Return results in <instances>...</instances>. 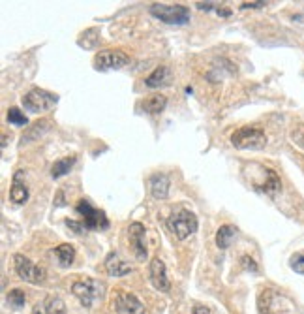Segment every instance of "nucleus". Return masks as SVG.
<instances>
[{
  "instance_id": "f257e3e1",
  "label": "nucleus",
  "mask_w": 304,
  "mask_h": 314,
  "mask_svg": "<svg viewBox=\"0 0 304 314\" xmlns=\"http://www.w3.org/2000/svg\"><path fill=\"white\" fill-rule=\"evenodd\" d=\"M259 310L261 314H299L293 299L278 290H263L261 292Z\"/></svg>"
},
{
  "instance_id": "f03ea898",
  "label": "nucleus",
  "mask_w": 304,
  "mask_h": 314,
  "mask_svg": "<svg viewBox=\"0 0 304 314\" xmlns=\"http://www.w3.org/2000/svg\"><path fill=\"white\" fill-rule=\"evenodd\" d=\"M231 143L235 149H263L267 145V136L257 126H244L231 134Z\"/></svg>"
},
{
  "instance_id": "7ed1b4c3",
  "label": "nucleus",
  "mask_w": 304,
  "mask_h": 314,
  "mask_svg": "<svg viewBox=\"0 0 304 314\" xmlns=\"http://www.w3.org/2000/svg\"><path fill=\"white\" fill-rule=\"evenodd\" d=\"M71 293L81 301L83 307L90 309L94 301L103 295V284L96 279H79L71 284Z\"/></svg>"
},
{
  "instance_id": "20e7f679",
  "label": "nucleus",
  "mask_w": 304,
  "mask_h": 314,
  "mask_svg": "<svg viewBox=\"0 0 304 314\" xmlns=\"http://www.w3.org/2000/svg\"><path fill=\"white\" fill-rule=\"evenodd\" d=\"M167 228L175 233L177 239L184 241L192 233L197 232V216L190 211L180 209L179 213H173L167 218Z\"/></svg>"
},
{
  "instance_id": "39448f33",
  "label": "nucleus",
  "mask_w": 304,
  "mask_h": 314,
  "mask_svg": "<svg viewBox=\"0 0 304 314\" xmlns=\"http://www.w3.org/2000/svg\"><path fill=\"white\" fill-rule=\"evenodd\" d=\"M150 13L167 25H186L190 21V10L182 4H152Z\"/></svg>"
},
{
  "instance_id": "423d86ee",
  "label": "nucleus",
  "mask_w": 304,
  "mask_h": 314,
  "mask_svg": "<svg viewBox=\"0 0 304 314\" xmlns=\"http://www.w3.org/2000/svg\"><path fill=\"white\" fill-rule=\"evenodd\" d=\"M75 209L83 216V230H107L109 228V220L105 213L100 209H94L88 199H79Z\"/></svg>"
},
{
  "instance_id": "0eeeda50",
  "label": "nucleus",
  "mask_w": 304,
  "mask_h": 314,
  "mask_svg": "<svg viewBox=\"0 0 304 314\" xmlns=\"http://www.w3.org/2000/svg\"><path fill=\"white\" fill-rule=\"evenodd\" d=\"M13 265H15V273L23 281L30 282V284H44L45 282L47 273H45L44 267L36 265L28 258H25L23 254H15L13 256Z\"/></svg>"
},
{
  "instance_id": "6e6552de",
  "label": "nucleus",
  "mask_w": 304,
  "mask_h": 314,
  "mask_svg": "<svg viewBox=\"0 0 304 314\" xmlns=\"http://www.w3.org/2000/svg\"><path fill=\"white\" fill-rule=\"evenodd\" d=\"M56 100H59L56 94L47 93L44 88H32L23 96V105H25V109L32 111V113H40V111L53 107L56 104Z\"/></svg>"
},
{
  "instance_id": "1a4fd4ad",
  "label": "nucleus",
  "mask_w": 304,
  "mask_h": 314,
  "mask_svg": "<svg viewBox=\"0 0 304 314\" xmlns=\"http://www.w3.org/2000/svg\"><path fill=\"white\" fill-rule=\"evenodd\" d=\"M128 62H130V57L126 55L124 51L119 49L100 51L98 55L94 57V68L96 70H119V68L126 66Z\"/></svg>"
},
{
  "instance_id": "9d476101",
  "label": "nucleus",
  "mask_w": 304,
  "mask_h": 314,
  "mask_svg": "<svg viewBox=\"0 0 304 314\" xmlns=\"http://www.w3.org/2000/svg\"><path fill=\"white\" fill-rule=\"evenodd\" d=\"M113 309L117 314H145V307L139 299L130 292L119 290L113 298Z\"/></svg>"
},
{
  "instance_id": "9b49d317",
  "label": "nucleus",
  "mask_w": 304,
  "mask_h": 314,
  "mask_svg": "<svg viewBox=\"0 0 304 314\" xmlns=\"http://www.w3.org/2000/svg\"><path fill=\"white\" fill-rule=\"evenodd\" d=\"M128 237H130V243L134 250H136V256L139 260L147 258V241H145V226L141 222H131L130 228H128Z\"/></svg>"
},
{
  "instance_id": "f8f14e48",
  "label": "nucleus",
  "mask_w": 304,
  "mask_h": 314,
  "mask_svg": "<svg viewBox=\"0 0 304 314\" xmlns=\"http://www.w3.org/2000/svg\"><path fill=\"white\" fill-rule=\"evenodd\" d=\"M150 282L152 286L160 290V292H169L171 290V282L167 279V269L160 258H154L150 262Z\"/></svg>"
},
{
  "instance_id": "ddd939ff",
  "label": "nucleus",
  "mask_w": 304,
  "mask_h": 314,
  "mask_svg": "<svg viewBox=\"0 0 304 314\" xmlns=\"http://www.w3.org/2000/svg\"><path fill=\"white\" fill-rule=\"evenodd\" d=\"M280 187H282V182H280V177L276 175V171L271 170V168H263V181L257 182L255 188L269 194V196H274L280 190Z\"/></svg>"
},
{
  "instance_id": "4468645a",
  "label": "nucleus",
  "mask_w": 304,
  "mask_h": 314,
  "mask_svg": "<svg viewBox=\"0 0 304 314\" xmlns=\"http://www.w3.org/2000/svg\"><path fill=\"white\" fill-rule=\"evenodd\" d=\"M34 314H66V305L60 298L49 295V298L42 299L40 303H36Z\"/></svg>"
},
{
  "instance_id": "2eb2a0df",
  "label": "nucleus",
  "mask_w": 304,
  "mask_h": 314,
  "mask_svg": "<svg viewBox=\"0 0 304 314\" xmlns=\"http://www.w3.org/2000/svg\"><path fill=\"white\" fill-rule=\"evenodd\" d=\"M105 269H107V273L111 276H124L128 273H131V265L122 262L117 252H111L105 258Z\"/></svg>"
},
{
  "instance_id": "dca6fc26",
  "label": "nucleus",
  "mask_w": 304,
  "mask_h": 314,
  "mask_svg": "<svg viewBox=\"0 0 304 314\" xmlns=\"http://www.w3.org/2000/svg\"><path fill=\"white\" fill-rule=\"evenodd\" d=\"M169 177L163 175V173H154L150 177V194L156 199H165L169 196Z\"/></svg>"
},
{
  "instance_id": "f3484780",
  "label": "nucleus",
  "mask_w": 304,
  "mask_h": 314,
  "mask_svg": "<svg viewBox=\"0 0 304 314\" xmlns=\"http://www.w3.org/2000/svg\"><path fill=\"white\" fill-rule=\"evenodd\" d=\"M169 81H171V70H169L167 66L156 68V70H154V72H152L150 76L145 79L147 87H150V88L163 87V85H167Z\"/></svg>"
},
{
  "instance_id": "a211bd4d",
  "label": "nucleus",
  "mask_w": 304,
  "mask_h": 314,
  "mask_svg": "<svg viewBox=\"0 0 304 314\" xmlns=\"http://www.w3.org/2000/svg\"><path fill=\"white\" fill-rule=\"evenodd\" d=\"M49 124H51V121L49 119H42V121H38V122H34L32 126H28V130L25 134H23V138H21V141L23 143H30L32 139H38L42 134H45L47 130H49Z\"/></svg>"
},
{
  "instance_id": "6ab92c4d",
  "label": "nucleus",
  "mask_w": 304,
  "mask_h": 314,
  "mask_svg": "<svg viewBox=\"0 0 304 314\" xmlns=\"http://www.w3.org/2000/svg\"><path fill=\"white\" fill-rule=\"evenodd\" d=\"M165 105H167V98L163 94H152L143 102V109L150 115H156V113H162L165 109Z\"/></svg>"
},
{
  "instance_id": "aec40b11",
  "label": "nucleus",
  "mask_w": 304,
  "mask_h": 314,
  "mask_svg": "<svg viewBox=\"0 0 304 314\" xmlns=\"http://www.w3.org/2000/svg\"><path fill=\"white\" fill-rule=\"evenodd\" d=\"M10 198L11 201H15V204H25L28 198V190L27 187L21 182V171L15 173L13 177V184H11V190H10Z\"/></svg>"
},
{
  "instance_id": "412c9836",
  "label": "nucleus",
  "mask_w": 304,
  "mask_h": 314,
  "mask_svg": "<svg viewBox=\"0 0 304 314\" xmlns=\"http://www.w3.org/2000/svg\"><path fill=\"white\" fill-rule=\"evenodd\" d=\"M235 235H237V228H235V226H231V224H223V226H220V230L216 232L218 248L225 250V248L231 245V241H233Z\"/></svg>"
},
{
  "instance_id": "4be33fe9",
  "label": "nucleus",
  "mask_w": 304,
  "mask_h": 314,
  "mask_svg": "<svg viewBox=\"0 0 304 314\" xmlns=\"http://www.w3.org/2000/svg\"><path fill=\"white\" fill-rule=\"evenodd\" d=\"M75 164V156H68V158H62V160H56L51 168V177L53 179H60L62 175H66L68 171L71 170V165Z\"/></svg>"
},
{
  "instance_id": "5701e85b",
  "label": "nucleus",
  "mask_w": 304,
  "mask_h": 314,
  "mask_svg": "<svg viewBox=\"0 0 304 314\" xmlns=\"http://www.w3.org/2000/svg\"><path fill=\"white\" fill-rule=\"evenodd\" d=\"M54 254H56V258L60 260V264L62 265H70L75 258V248L64 243V245H60V247L54 248Z\"/></svg>"
},
{
  "instance_id": "b1692460",
  "label": "nucleus",
  "mask_w": 304,
  "mask_h": 314,
  "mask_svg": "<svg viewBox=\"0 0 304 314\" xmlns=\"http://www.w3.org/2000/svg\"><path fill=\"white\" fill-rule=\"evenodd\" d=\"M98 42H100V30L98 28H88V30H85L81 34V38H79L77 44L81 45V47H85V49H92Z\"/></svg>"
},
{
  "instance_id": "393cba45",
  "label": "nucleus",
  "mask_w": 304,
  "mask_h": 314,
  "mask_svg": "<svg viewBox=\"0 0 304 314\" xmlns=\"http://www.w3.org/2000/svg\"><path fill=\"white\" fill-rule=\"evenodd\" d=\"M8 122L13 124V126H27L28 124V119L25 117L21 109H17V107H10L8 109Z\"/></svg>"
},
{
  "instance_id": "a878e982",
  "label": "nucleus",
  "mask_w": 304,
  "mask_h": 314,
  "mask_svg": "<svg viewBox=\"0 0 304 314\" xmlns=\"http://www.w3.org/2000/svg\"><path fill=\"white\" fill-rule=\"evenodd\" d=\"M8 301H10L15 309H21L23 305H25V301H27V298H25V292L23 290H11L10 293H8Z\"/></svg>"
},
{
  "instance_id": "bb28decb",
  "label": "nucleus",
  "mask_w": 304,
  "mask_h": 314,
  "mask_svg": "<svg viewBox=\"0 0 304 314\" xmlns=\"http://www.w3.org/2000/svg\"><path fill=\"white\" fill-rule=\"evenodd\" d=\"M291 269H293L295 273L304 275V256L302 254H295L293 258H291Z\"/></svg>"
},
{
  "instance_id": "cd10ccee",
  "label": "nucleus",
  "mask_w": 304,
  "mask_h": 314,
  "mask_svg": "<svg viewBox=\"0 0 304 314\" xmlns=\"http://www.w3.org/2000/svg\"><path fill=\"white\" fill-rule=\"evenodd\" d=\"M240 264H242V267H244L246 271L257 273V264H255V262L250 258V256H242V258H240Z\"/></svg>"
},
{
  "instance_id": "c85d7f7f",
  "label": "nucleus",
  "mask_w": 304,
  "mask_h": 314,
  "mask_svg": "<svg viewBox=\"0 0 304 314\" xmlns=\"http://www.w3.org/2000/svg\"><path fill=\"white\" fill-rule=\"evenodd\" d=\"M263 6H267V2H242L240 8L242 10H248V8H263Z\"/></svg>"
},
{
  "instance_id": "c756f323",
  "label": "nucleus",
  "mask_w": 304,
  "mask_h": 314,
  "mask_svg": "<svg viewBox=\"0 0 304 314\" xmlns=\"http://www.w3.org/2000/svg\"><path fill=\"white\" fill-rule=\"evenodd\" d=\"M197 8L199 10H205V11H208V10H212V6H216V4H212V2H197Z\"/></svg>"
},
{
  "instance_id": "7c9ffc66",
  "label": "nucleus",
  "mask_w": 304,
  "mask_h": 314,
  "mask_svg": "<svg viewBox=\"0 0 304 314\" xmlns=\"http://www.w3.org/2000/svg\"><path fill=\"white\" fill-rule=\"evenodd\" d=\"M194 314H211V310L206 309V307H203V305H197L196 309H194Z\"/></svg>"
},
{
  "instance_id": "2f4dec72",
  "label": "nucleus",
  "mask_w": 304,
  "mask_h": 314,
  "mask_svg": "<svg viewBox=\"0 0 304 314\" xmlns=\"http://www.w3.org/2000/svg\"><path fill=\"white\" fill-rule=\"evenodd\" d=\"M56 205H64V194L59 192V196H56Z\"/></svg>"
}]
</instances>
